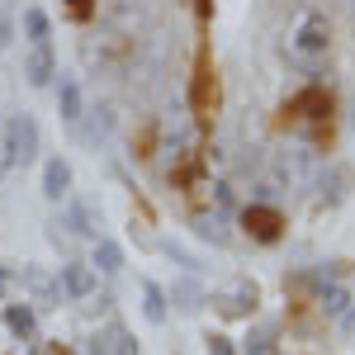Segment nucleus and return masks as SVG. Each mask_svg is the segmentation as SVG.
I'll list each match as a JSON object with an SVG mask.
<instances>
[{
  "instance_id": "obj_1",
  "label": "nucleus",
  "mask_w": 355,
  "mask_h": 355,
  "mask_svg": "<svg viewBox=\"0 0 355 355\" xmlns=\"http://www.w3.org/2000/svg\"><path fill=\"white\" fill-rule=\"evenodd\" d=\"M331 53V24L322 10H303L294 28H289V57L299 62V67H318L322 57Z\"/></svg>"
},
{
  "instance_id": "obj_2",
  "label": "nucleus",
  "mask_w": 355,
  "mask_h": 355,
  "mask_svg": "<svg viewBox=\"0 0 355 355\" xmlns=\"http://www.w3.org/2000/svg\"><path fill=\"white\" fill-rule=\"evenodd\" d=\"M38 119L33 114H15L10 123H5V137H0V166L10 171V166H28L38 162Z\"/></svg>"
},
{
  "instance_id": "obj_3",
  "label": "nucleus",
  "mask_w": 355,
  "mask_h": 355,
  "mask_svg": "<svg viewBox=\"0 0 355 355\" xmlns=\"http://www.w3.org/2000/svg\"><path fill=\"white\" fill-rule=\"evenodd\" d=\"M318 204L322 209H336V204H346L351 199V190H355V171L346 162H331L327 171H322V180H318Z\"/></svg>"
},
{
  "instance_id": "obj_4",
  "label": "nucleus",
  "mask_w": 355,
  "mask_h": 355,
  "mask_svg": "<svg viewBox=\"0 0 355 355\" xmlns=\"http://www.w3.org/2000/svg\"><path fill=\"white\" fill-rule=\"evenodd\" d=\"M242 227L256 237V242H279V232H284V218H279V209H266V204H251L242 214Z\"/></svg>"
},
{
  "instance_id": "obj_5",
  "label": "nucleus",
  "mask_w": 355,
  "mask_h": 355,
  "mask_svg": "<svg viewBox=\"0 0 355 355\" xmlns=\"http://www.w3.org/2000/svg\"><path fill=\"white\" fill-rule=\"evenodd\" d=\"M190 105L199 119H209L214 114V105H218V76H214V67H209V57L199 62V71H194V95H190Z\"/></svg>"
},
{
  "instance_id": "obj_6",
  "label": "nucleus",
  "mask_w": 355,
  "mask_h": 355,
  "mask_svg": "<svg viewBox=\"0 0 355 355\" xmlns=\"http://www.w3.org/2000/svg\"><path fill=\"white\" fill-rule=\"evenodd\" d=\"M57 284H62V294H67V299H90V294H95V266L71 261V266H62Z\"/></svg>"
},
{
  "instance_id": "obj_7",
  "label": "nucleus",
  "mask_w": 355,
  "mask_h": 355,
  "mask_svg": "<svg viewBox=\"0 0 355 355\" xmlns=\"http://www.w3.org/2000/svg\"><path fill=\"white\" fill-rule=\"evenodd\" d=\"M24 76H28V85H48V81L57 76L53 43H43V48H28V57H24Z\"/></svg>"
},
{
  "instance_id": "obj_8",
  "label": "nucleus",
  "mask_w": 355,
  "mask_h": 355,
  "mask_svg": "<svg viewBox=\"0 0 355 355\" xmlns=\"http://www.w3.org/2000/svg\"><path fill=\"white\" fill-rule=\"evenodd\" d=\"M67 190H71V166L62 162V157H53V162L43 166V194H48V199H67Z\"/></svg>"
},
{
  "instance_id": "obj_9",
  "label": "nucleus",
  "mask_w": 355,
  "mask_h": 355,
  "mask_svg": "<svg viewBox=\"0 0 355 355\" xmlns=\"http://www.w3.org/2000/svg\"><path fill=\"white\" fill-rule=\"evenodd\" d=\"M19 279H24V289H28V294H33V299H38V303H57V299H62V284H57L53 275L33 270V266H28V270L19 275Z\"/></svg>"
},
{
  "instance_id": "obj_10",
  "label": "nucleus",
  "mask_w": 355,
  "mask_h": 355,
  "mask_svg": "<svg viewBox=\"0 0 355 355\" xmlns=\"http://www.w3.org/2000/svg\"><path fill=\"white\" fill-rule=\"evenodd\" d=\"M57 110H62L67 123H81V85H76V76H62V85H57Z\"/></svg>"
},
{
  "instance_id": "obj_11",
  "label": "nucleus",
  "mask_w": 355,
  "mask_h": 355,
  "mask_svg": "<svg viewBox=\"0 0 355 355\" xmlns=\"http://www.w3.org/2000/svg\"><path fill=\"white\" fill-rule=\"evenodd\" d=\"M322 308H327V318H336V322H341V313L351 308V289H346L336 275H327V279H322Z\"/></svg>"
},
{
  "instance_id": "obj_12",
  "label": "nucleus",
  "mask_w": 355,
  "mask_h": 355,
  "mask_svg": "<svg viewBox=\"0 0 355 355\" xmlns=\"http://www.w3.org/2000/svg\"><path fill=\"white\" fill-rule=\"evenodd\" d=\"M24 33H28V48H43V43H53V19H48L38 5H28L24 10Z\"/></svg>"
},
{
  "instance_id": "obj_13",
  "label": "nucleus",
  "mask_w": 355,
  "mask_h": 355,
  "mask_svg": "<svg viewBox=\"0 0 355 355\" xmlns=\"http://www.w3.org/2000/svg\"><path fill=\"white\" fill-rule=\"evenodd\" d=\"M5 327L15 331L19 341H28L33 327H38V318H33V308H28V303H5Z\"/></svg>"
},
{
  "instance_id": "obj_14",
  "label": "nucleus",
  "mask_w": 355,
  "mask_h": 355,
  "mask_svg": "<svg viewBox=\"0 0 355 355\" xmlns=\"http://www.w3.org/2000/svg\"><path fill=\"white\" fill-rule=\"evenodd\" d=\"M142 313H147V322H166V294L152 279H142Z\"/></svg>"
},
{
  "instance_id": "obj_15",
  "label": "nucleus",
  "mask_w": 355,
  "mask_h": 355,
  "mask_svg": "<svg viewBox=\"0 0 355 355\" xmlns=\"http://www.w3.org/2000/svg\"><path fill=\"white\" fill-rule=\"evenodd\" d=\"M95 266H100L105 275L123 270V251H119V242H110V237H100V242H95Z\"/></svg>"
},
{
  "instance_id": "obj_16",
  "label": "nucleus",
  "mask_w": 355,
  "mask_h": 355,
  "mask_svg": "<svg viewBox=\"0 0 355 355\" xmlns=\"http://www.w3.org/2000/svg\"><path fill=\"white\" fill-rule=\"evenodd\" d=\"M110 351L114 355H137V341L128 327H110Z\"/></svg>"
},
{
  "instance_id": "obj_17",
  "label": "nucleus",
  "mask_w": 355,
  "mask_h": 355,
  "mask_svg": "<svg viewBox=\"0 0 355 355\" xmlns=\"http://www.w3.org/2000/svg\"><path fill=\"white\" fill-rule=\"evenodd\" d=\"M175 303H180L185 313H194V308H199V289H194V284H180V289H175Z\"/></svg>"
},
{
  "instance_id": "obj_18",
  "label": "nucleus",
  "mask_w": 355,
  "mask_h": 355,
  "mask_svg": "<svg viewBox=\"0 0 355 355\" xmlns=\"http://www.w3.org/2000/svg\"><path fill=\"white\" fill-rule=\"evenodd\" d=\"M10 38H15V24H10V15H5V0H0V53L10 48Z\"/></svg>"
},
{
  "instance_id": "obj_19",
  "label": "nucleus",
  "mask_w": 355,
  "mask_h": 355,
  "mask_svg": "<svg viewBox=\"0 0 355 355\" xmlns=\"http://www.w3.org/2000/svg\"><path fill=\"white\" fill-rule=\"evenodd\" d=\"M209 355H237V351H232V341H227V336L214 331V336H209Z\"/></svg>"
},
{
  "instance_id": "obj_20",
  "label": "nucleus",
  "mask_w": 355,
  "mask_h": 355,
  "mask_svg": "<svg viewBox=\"0 0 355 355\" xmlns=\"http://www.w3.org/2000/svg\"><path fill=\"white\" fill-rule=\"evenodd\" d=\"M90 355H114V351H110V331H100V336H90Z\"/></svg>"
},
{
  "instance_id": "obj_21",
  "label": "nucleus",
  "mask_w": 355,
  "mask_h": 355,
  "mask_svg": "<svg viewBox=\"0 0 355 355\" xmlns=\"http://www.w3.org/2000/svg\"><path fill=\"white\" fill-rule=\"evenodd\" d=\"M67 5H71V15H76V19H85V15H90V5H95V0H67Z\"/></svg>"
},
{
  "instance_id": "obj_22",
  "label": "nucleus",
  "mask_w": 355,
  "mask_h": 355,
  "mask_svg": "<svg viewBox=\"0 0 355 355\" xmlns=\"http://www.w3.org/2000/svg\"><path fill=\"white\" fill-rule=\"evenodd\" d=\"M341 327H346V331H351V336H355V299H351V308L341 313Z\"/></svg>"
},
{
  "instance_id": "obj_23",
  "label": "nucleus",
  "mask_w": 355,
  "mask_h": 355,
  "mask_svg": "<svg viewBox=\"0 0 355 355\" xmlns=\"http://www.w3.org/2000/svg\"><path fill=\"white\" fill-rule=\"evenodd\" d=\"M5 284H10V275H5V270H0V294H5Z\"/></svg>"
},
{
  "instance_id": "obj_24",
  "label": "nucleus",
  "mask_w": 355,
  "mask_h": 355,
  "mask_svg": "<svg viewBox=\"0 0 355 355\" xmlns=\"http://www.w3.org/2000/svg\"><path fill=\"white\" fill-rule=\"evenodd\" d=\"M346 5H351V10H355V0H346Z\"/></svg>"
},
{
  "instance_id": "obj_25",
  "label": "nucleus",
  "mask_w": 355,
  "mask_h": 355,
  "mask_svg": "<svg viewBox=\"0 0 355 355\" xmlns=\"http://www.w3.org/2000/svg\"><path fill=\"white\" fill-rule=\"evenodd\" d=\"M33 355H43V351H33Z\"/></svg>"
}]
</instances>
